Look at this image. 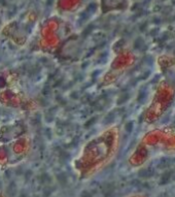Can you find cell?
<instances>
[{"mask_svg":"<svg viewBox=\"0 0 175 197\" xmlns=\"http://www.w3.org/2000/svg\"><path fill=\"white\" fill-rule=\"evenodd\" d=\"M118 146V128L116 126L105 130L82 146L80 156L89 163L102 165L109 161Z\"/></svg>","mask_w":175,"mask_h":197,"instance_id":"cell-1","label":"cell"},{"mask_svg":"<svg viewBox=\"0 0 175 197\" xmlns=\"http://www.w3.org/2000/svg\"><path fill=\"white\" fill-rule=\"evenodd\" d=\"M82 197H91V196H90L88 193H84V195H82Z\"/></svg>","mask_w":175,"mask_h":197,"instance_id":"cell-2","label":"cell"}]
</instances>
